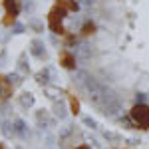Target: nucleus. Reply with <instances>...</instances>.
<instances>
[{
    "label": "nucleus",
    "mask_w": 149,
    "mask_h": 149,
    "mask_svg": "<svg viewBox=\"0 0 149 149\" xmlns=\"http://www.w3.org/2000/svg\"><path fill=\"white\" fill-rule=\"evenodd\" d=\"M81 32H84V34H92V32H93V24H86Z\"/></svg>",
    "instance_id": "14"
},
{
    "label": "nucleus",
    "mask_w": 149,
    "mask_h": 149,
    "mask_svg": "<svg viewBox=\"0 0 149 149\" xmlns=\"http://www.w3.org/2000/svg\"><path fill=\"white\" fill-rule=\"evenodd\" d=\"M30 52H32L36 58H46V50H44V44H42L40 40H34V42H32Z\"/></svg>",
    "instance_id": "4"
},
{
    "label": "nucleus",
    "mask_w": 149,
    "mask_h": 149,
    "mask_svg": "<svg viewBox=\"0 0 149 149\" xmlns=\"http://www.w3.org/2000/svg\"><path fill=\"white\" fill-rule=\"evenodd\" d=\"M76 149H90V145H86V143H81V145H78Z\"/></svg>",
    "instance_id": "17"
},
{
    "label": "nucleus",
    "mask_w": 149,
    "mask_h": 149,
    "mask_svg": "<svg viewBox=\"0 0 149 149\" xmlns=\"http://www.w3.org/2000/svg\"><path fill=\"white\" fill-rule=\"evenodd\" d=\"M20 103H22L24 107H30V105H34V95H32V93H22V97H20Z\"/></svg>",
    "instance_id": "8"
},
{
    "label": "nucleus",
    "mask_w": 149,
    "mask_h": 149,
    "mask_svg": "<svg viewBox=\"0 0 149 149\" xmlns=\"http://www.w3.org/2000/svg\"><path fill=\"white\" fill-rule=\"evenodd\" d=\"M0 95L2 97L12 95V84L8 81V78H0Z\"/></svg>",
    "instance_id": "5"
},
{
    "label": "nucleus",
    "mask_w": 149,
    "mask_h": 149,
    "mask_svg": "<svg viewBox=\"0 0 149 149\" xmlns=\"http://www.w3.org/2000/svg\"><path fill=\"white\" fill-rule=\"evenodd\" d=\"M80 76H81V88L86 90L92 105H95L103 115H115L119 111V102L109 88H105L103 84H100L95 78L88 76V74H80Z\"/></svg>",
    "instance_id": "1"
},
{
    "label": "nucleus",
    "mask_w": 149,
    "mask_h": 149,
    "mask_svg": "<svg viewBox=\"0 0 149 149\" xmlns=\"http://www.w3.org/2000/svg\"><path fill=\"white\" fill-rule=\"evenodd\" d=\"M103 137L109 139V141H119V139H121L117 133H111V131H105V133H103Z\"/></svg>",
    "instance_id": "11"
},
{
    "label": "nucleus",
    "mask_w": 149,
    "mask_h": 149,
    "mask_svg": "<svg viewBox=\"0 0 149 149\" xmlns=\"http://www.w3.org/2000/svg\"><path fill=\"white\" fill-rule=\"evenodd\" d=\"M4 4H6V12H8V18H6V24H8V22H10V18L14 20V16L18 14V8H16L14 0H6Z\"/></svg>",
    "instance_id": "7"
},
{
    "label": "nucleus",
    "mask_w": 149,
    "mask_h": 149,
    "mask_svg": "<svg viewBox=\"0 0 149 149\" xmlns=\"http://www.w3.org/2000/svg\"><path fill=\"white\" fill-rule=\"evenodd\" d=\"M84 123H86L88 127H92V129H95V127H97V121H95V119H92V117H84Z\"/></svg>",
    "instance_id": "12"
},
{
    "label": "nucleus",
    "mask_w": 149,
    "mask_h": 149,
    "mask_svg": "<svg viewBox=\"0 0 149 149\" xmlns=\"http://www.w3.org/2000/svg\"><path fill=\"white\" fill-rule=\"evenodd\" d=\"M70 103H72V113H78V111H80V103H78V100H76V97H72Z\"/></svg>",
    "instance_id": "13"
},
{
    "label": "nucleus",
    "mask_w": 149,
    "mask_h": 149,
    "mask_svg": "<svg viewBox=\"0 0 149 149\" xmlns=\"http://www.w3.org/2000/svg\"><path fill=\"white\" fill-rule=\"evenodd\" d=\"M6 78H8V81H10L12 86H18V84H20V76H18V74H10V76H6Z\"/></svg>",
    "instance_id": "10"
},
{
    "label": "nucleus",
    "mask_w": 149,
    "mask_h": 149,
    "mask_svg": "<svg viewBox=\"0 0 149 149\" xmlns=\"http://www.w3.org/2000/svg\"><path fill=\"white\" fill-rule=\"evenodd\" d=\"M14 30H16V34H20V32H24V26H20V24H16V26H14Z\"/></svg>",
    "instance_id": "16"
},
{
    "label": "nucleus",
    "mask_w": 149,
    "mask_h": 149,
    "mask_svg": "<svg viewBox=\"0 0 149 149\" xmlns=\"http://www.w3.org/2000/svg\"><path fill=\"white\" fill-rule=\"evenodd\" d=\"M66 16V8H64V2L62 4H56L50 16H48V22H50V30L54 34H64V28H62V18Z\"/></svg>",
    "instance_id": "3"
},
{
    "label": "nucleus",
    "mask_w": 149,
    "mask_h": 149,
    "mask_svg": "<svg viewBox=\"0 0 149 149\" xmlns=\"http://www.w3.org/2000/svg\"><path fill=\"white\" fill-rule=\"evenodd\" d=\"M62 66L68 70H74L76 68V58L72 56V54H68V52H64L62 54Z\"/></svg>",
    "instance_id": "6"
},
{
    "label": "nucleus",
    "mask_w": 149,
    "mask_h": 149,
    "mask_svg": "<svg viewBox=\"0 0 149 149\" xmlns=\"http://www.w3.org/2000/svg\"><path fill=\"white\" fill-rule=\"evenodd\" d=\"M56 109H58L56 113H58V115H60V117H64V115H66V109H64V105H58Z\"/></svg>",
    "instance_id": "15"
},
{
    "label": "nucleus",
    "mask_w": 149,
    "mask_h": 149,
    "mask_svg": "<svg viewBox=\"0 0 149 149\" xmlns=\"http://www.w3.org/2000/svg\"><path fill=\"white\" fill-rule=\"evenodd\" d=\"M129 117L139 129H149V105L147 103H135L129 111Z\"/></svg>",
    "instance_id": "2"
},
{
    "label": "nucleus",
    "mask_w": 149,
    "mask_h": 149,
    "mask_svg": "<svg viewBox=\"0 0 149 149\" xmlns=\"http://www.w3.org/2000/svg\"><path fill=\"white\" fill-rule=\"evenodd\" d=\"M0 149H4V147H2V145H0Z\"/></svg>",
    "instance_id": "18"
},
{
    "label": "nucleus",
    "mask_w": 149,
    "mask_h": 149,
    "mask_svg": "<svg viewBox=\"0 0 149 149\" xmlns=\"http://www.w3.org/2000/svg\"><path fill=\"white\" fill-rule=\"evenodd\" d=\"M14 125H16V131H18L20 135H24V133H26V123H24L22 119H16V123H14Z\"/></svg>",
    "instance_id": "9"
}]
</instances>
